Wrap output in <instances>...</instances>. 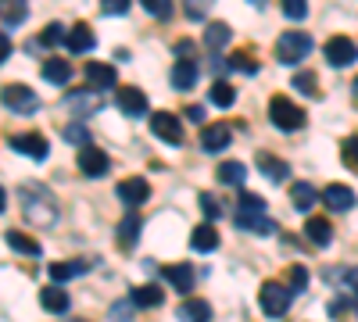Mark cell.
Returning <instances> with one entry per match:
<instances>
[{
    "label": "cell",
    "instance_id": "1",
    "mask_svg": "<svg viewBox=\"0 0 358 322\" xmlns=\"http://www.w3.org/2000/svg\"><path fill=\"white\" fill-rule=\"evenodd\" d=\"M18 204H22V215H25L29 226L43 229V226L57 222V200H54V193L36 186V183H29V186L18 190Z\"/></svg>",
    "mask_w": 358,
    "mask_h": 322
},
{
    "label": "cell",
    "instance_id": "2",
    "mask_svg": "<svg viewBox=\"0 0 358 322\" xmlns=\"http://www.w3.org/2000/svg\"><path fill=\"white\" fill-rule=\"evenodd\" d=\"M236 226L244 233H258V237L276 233V222L268 219V208L258 193H241V200H236Z\"/></svg>",
    "mask_w": 358,
    "mask_h": 322
},
{
    "label": "cell",
    "instance_id": "3",
    "mask_svg": "<svg viewBox=\"0 0 358 322\" xmlns=\"http://www.w3.org/2000/svg\"><path fill=\"white\" fill-rule=\"evenodd\" d=\"M268 119H273V126H276V129L294 133V129H301V126H305L308 115H305L301 108H297L290 97H273V101H268Z\"/></svg>",
    "mask_w": 358,
    "mask_h": 322
},
{
    "label": "cell",
    "instance_id": "4",
    "mask_svg": "<svg viewBox=\"0 0 358 322\" xmlns=\"http://www.w3.org/2000/svg\"><path fill=\"white\" fill-rule=\"evenodd\" d=\"M312 54V36L308 33H283L276 40V61L280 65H301Z\"/></svg>",
    "mask_w": 358,
    "mask_h": 322
},
{
    "label": "cell",
    "instance_id": "5",
    "mask_svg": "<svg viewBox=\"0 0 358 322\" xmlns=\"http://www.w3.org/2000/svg\"><path fill=\"white\" fill-rule=\"evenodd\" d=\"M290 298H294V290H290L287 283H276V279L262 283V290H258V305H262V312H265V315H273V319H280V315L290 308Z\"/></svg>",
    "mask_w": 358,
    "mask_h": 322
},
{
    "label": "cell",
    "instance_id": "6",
    "mask_svg": "<svg viewBox=\"0 0 358 322\" xmlns=\"http://www.w3.org/2000/svg\"><path fill=\"white\" fill-rule=\"evenodd\" d=\"M4 108L15 115H33V111H40V97L25 82H8L4 86Z\"/></svg>",
    "mask_w": 358,
    "mask_h": 322
},
{
    "label": "cell",
    "instance_id": "7",
    "mask_svg": "<svg viewBox=\"0 0 358 322\" xmlns=\"http://www.w3.org/2000/svg\"><path fill=\"white\" fill-rule=\"evenodd\" d=\"M322 54L334 68H348L351 61H358V43L351 36H330L326 47H322Z\"/></svg>",
    "mask_w": 358,
    "mask_h": 322
},
{
    "label": "cell",
    "instance_id": "8",
    "mask_svg": "<svg viewBox=\"0 0 358 322\" xmlns=\"http://www.w3.org/2000/svg\"><path fill=\"white\" fill-rule=\"evenodd\" d=\"M8 147H11L15 154H25V158L43 161L47 151H50V143H47L43 133H15V136H8Z\"/></svg>",
    "mask_w": 358,
    "mask_h": 322
},
{
    "label": "cell",
    "instance_id": "9",
    "mask_svg": "<svg viewBox=\"0 0 358 322\" xmlns=\"http://www.w3.org/2000/svg\"><path fill=\"white\" fill-rule=\"evenodd\" d=\"M151 133H155L158 140L172 143V147H179V143H183V122H179L172 111H158V115H151Z\"/></svg>",
    "mask_w": 358,
    "mask_h": 322
},
{
    "label": "cell",
    "instance_id": "10",
    "mask_svg": "<svg viewBox=\"0 0 358 322\" xmlns=\"http://www.w3.org/2000/svg\"><path fill=\"white\" fill-rule=\"evenodd\" d=\"M65 108L72 111V119H90V115H97L104 108V101L97 90H76L65 97Z\"/></svg>",
    "mask_w": 358,
    "mask_h": 322
},
{
    "label": "cell",
    "instance_id": "11",
    "mask_svg": "<svg viewBox=\"0 0 358 322\" xmlns=\"http://www.w3.org/2000/svg\"><path fill=\"white\" fill-rule=\"evenodd\" d=\"M108 165H111L108 154H104L101 147H94V143L79 151V172L86 175V180H101V175L108 172Z\"/></svg>",
    "mask_w": 358,
    "mask_h": 322
},
{
    "label": "cell",
    "instance_id": "12",
    "mask_svg": "<svg viewBox=\"0 0 358 322\" xmlns=\"http://www.w3.org/2000/svg\"><path fill=\"white\" fill-rule=\"evenodd\" d=\"M118 197H122L129 208H140V204H147V197H151V183H147L143 175H129V180L118 183Z\"/></svg>",
    "mask_w": 358,
    "mask_h": 322
},
{
    "label": "cell",
    "instance_id": "13",
    "mask_svg": "<svg viewBox=\"0 0 358 322\" xmlns=\"http://www.w3.org/2000/svg\"><path fill=\"white\" fill-rule=\"evenodd\" d=\"M115 104H118V111H122V115H129V119H143V115H147V97H143V90H136V86L118 90Z\"/></svg>",
    "mask_w": 358,
    "mask_h": 322
},
{
    "label": "cell",
    "instance_id": "14",
    "mask_svg": "<svg viewBox=\"0 0 358 322\" xmlns=\"http://www.w3.org/2000/svg\"><path fill=\"white\" fill-rule=\"evenodd\" d=\"M229 140H233L229 126H222V122H215V126H204V129H201V151H208V154H219V151H226V147H229Z\"/></svg>",
    "mask_w": 358,
    "mask_h": 322
},
{
    "label": "cell",
    "instance_id": "15",
    "mask_svg": "<svg viewBox=\"0 0 358 322\" xmlns=\"http://www.w3.org/2000/svg\"><path fill=\"white\" fill-rule=\"evenodd\" d=\"M322 204L330 212H351V204H355V190L344 186V183H330L322 190Z\"/></svg>",
    "mask_w": 358,
    "mask_h": 322
},
{
    "label": "cell",
    "instance_id": "16",
    "mask_svg": "<svg viewBox=\"0 0 358 322\" xmlns=\"http://www.w3.org/2000/svg\"><path fill=\"white\" fill-rule=\"evenodd\" d=\"M86 82H90V90H111V86L118 82V72L104 61H90L86 65Z\"/></svg>",
    "mask_w": 358,
    "mask_h": 322
},
{
    "label": "cell",
    "instance_id": "17",
    "mask_svg": "<svg viewBox=\"0 0 358 322\" xmlns=\"http://www.w3.org/2000/svg\"><path fill=\"white\" fill-rule=\"evenodd\" d=\"M176 319L179 322H212V305L201 301V298H187L183 305H179Z\"/></svg>",
    "mask_w": 358,
    "mask_h": 322
},
{
    "label": "cell",
    "instance_id": "18",
    "mask_svg": "<svg viewBox=\"0 0 358 322\" xmlns=\"http://www.w3.org/2000/svg\"><path fill=\"white\" fill-rule=\"evenodd\" d=\"M162 276L172 283V290H179V294H187V290H194V269L187 265V261H176V265H165Z\"/></svg>",
    "mask_w": 358,
    "mask_h": 322
},
{
    "label": "cell",
    "instance_id": "19",
    "mask_svg": "<svg viewBox=\"0 0 358 322\" xmlns=\"http://www.w3.org/2000/svg\"><path fill=\"white\" fill-rule=\"evenodd\" d=\"M305 237H308L315 247H330V240H334V226H330V219L312 215V219L305 222Z\"/></svg>",
    "mask_w": 358,
    "mask_h": 322
},
{
    "label": "cell",
    "instance_id": "20",
    "mask_svg": "<svg viewBox=\"0 0 358 322\" xmlns=\"http://www.w3.org/2000/svg\"><path fill=\"white\" fill-rule=\"evenodd\" d=\"M40 72H43V79H47V82L65 86V82L72 79V61H65V57H47V61L40 65Z\"/></svg>",
    "mask_w": 358,
    "mask_h": 322
},
{
    "label": "cell",
    "instance_id": "21",
    "mask_svg": "<svg viewBox=\"0 0 358 322\" xmlns=\"http://www.w3.org/2000/svg\"><path fill=\"white\" fill-rule=\"evenodd\" d=\"M40 305H43L47 312H54V315H65V312H69V290H62L57 283L43 286V290H40Z\"/></svg>",
    "mask_w": 358,
    "mask_h": 322
},
{
    "label": "cell",
    "instance_id": "22",
    "mask_svg": "<svg viewBox=\"0 0 358 322\" xmlns=\"http://www.w3.org/2000/svg\"><path fill=\"white\" fill-rule=\"evenodd\" d=\"M50 279L54 283H62V279H76V276H83V272H90V261L86 258H79V261H50Z\"/></svg>",
    "mask_w": 358,
    "mask_h": 322
},
{
    "label": "cell",
    "instance_id": "23",
    "mask_svg": "<svg viewBox=\"0 0 358 322\" xmlns=\"http://www.w3.org/2000/svg\"><path fill=\"white\" fill-rule=\"evenodd\" d=\"M94 43H97V40H94V33H90V25H86V22H76V25L69 29V43H65V47H69L72 54L94 50Z\"/></svg>",
    "mask_w": 358,
    "mask_h": 322
},
{
    "label": "cell",
    "instance_id": "24",
    "mask_svg": "<svg viewBox=\"0 0 358 322\" xmlns=\"http://www.w3.org/2000/svg\"><path fill=\"white\" fill-rule=\"evenodd\" d=\"M258 168H262V175L268 183H287V175H290V165L273 158V154H258Z\"/></svg>",
    "mask_w": 358,
    "mask_h": 322
},
{
    "label": "cell",
    "instance_id": "25",
    "mask_svg": "<svg viewBox=\"0 0 358 322\" xmlns=\"http://www.w3.org/2000/svg\"><path fill=\"white\" fill-rule=\"evenodd\" d=\"M194 82H197V61H190V57H179L176 68H172V86H176V90H190Z\"/></svg>",
    "mask_w": 358,
    "mask_h": 322
},
{
    "label": "cell",
    "instance_id": "26",
    "mask_svg": "<svg viewBox=\"0 0 358 322\" xmlns=\"http://www.w3.org/2000/svg\"><path fill=\"white\" fill-rule=\"evenodd\" d=\"M190 247L201 251V254H204V251H215V247H219V233H215V226H212V222L197 226V229L190 233Z\"/></svg>",
    "mask_w": 358,
    "mask_h": 322
},
{
    "label": "cell",
    "instance_id": "27",
    "mask_svg": "<svg viewBox=\"0 0 358 322\" xmlns=\"http://www.w3.org/2000/svg\"><path fill=\"white\" fill-rule=\"evenodd\" d=\"M290 200H294L297 212H312L315 200H319V193H315L312 183H294V186H290Z\"/></svg>",
    "mask_w": 358,
    "mask_h": 322
},
{
    "label": "cell",
    "instance_id": "28",
    "mask_svg": "<svg viewBox=\"0 0 358 322\" xmlns=\"http://www.w3.org/2000/svg\"><path fill=\"white\" fill-rule=\"evenodd\" d=\"M215 175H219L226 186H244V180H248V165H244V161H222Z\"/></svg>",
    "mask_w": 358,
    "mask_h": 322
},
{
    "label": "cell",
    "instance_id": "29",
    "mask_svg": "<svg viewBox=\"0 0 358 322\" xmlns=\"http://www.w3.org/2000/svg\"><path fill=\"white\" fill-rule=\"evenodd\" d=\"M162 301H165V294H162L155 283H143V286L133 290V305H136V308H158Z\"/></svg>",
    "mask_w": 358,
    "mask_h": 322
},
{
    "label": "cell",
    "instance_id": "30",
    "mask_svg": "<svg viewBox=\"0 0 358 322\" xmlns=\"http://www.w3.org/2000/svg\"><path fill=\"white\" fill-rule=\"evenodd\" d=\"M229 40H233V33H229L226 22H212V25L204 29V47H208V50H219V47H226Z\"/></svg>",
    "mask_w": 358,
    "mask_h": 322
},
{
    "label": "cell",
    "instance_id": "31",
    "mask_svg": "<svg viewBox=\"0 0 358 322\" xmlns=\"http://www.w3.org/2000/svg\"><path fill=\"white\" fill-rule=\"evenodd\" d=\"M208 101H212L215 108H233V101H236V90H233L229 82L215 79V82H212V90H208Z\"/></svg>",
    "mask_w": 358,
    "mask_h": 322
},
{
    "label": "cell",
    "instance_id": "32",
    "mask_svg": "<svg viewBox=\"0 0 358 322\" xmlns=\"http://www.w3.org/2000/svg\"><path fill=\"white\" fill-rule=\"evenodd\" d=\"M4 240H8V247H11V251H18V254H29V258H36V254H40V244H36V240H29L25 233L8 229V237H4Z\"/></svg>",
    "mask_w": 358,
    "mask_h": 322
},
{
    "label": "cell",
    "instance_id": "33",
    "mask_svg": "<svg viewBox=\"0 0 358 322\" xmlns=\"http://www.w3.org/2000/svg\"><path fill=\"white\" fill-rule=\"evenodd\" d=\"M136 240H140V219H136V215H126L122 222H118V244L133 247Z\"/></svg>",
    "mask_w": 358,
    "mask_h": 322
},
{
    "label": "cell",
    "instance_id": "34",
    "mask_svg": "<svg viewBox=\"0 0 358 322\" xmlns=\"http://www.w3.org/2000/svg\"><path fill=\"white\" fill-rule=\"evenodd\" d=\"M294 90H301L305 97H319V82H315V72H308V68H301L294 75Z\"/></svg>",
    "mask_w": 358,
    "mask_h": 322
},
{
    "label": "cell",
    "instance_id": "35",
    "mask_svg": "<svg viewBox=\"0 0 358 322\" xmlns=\"http://www.w3.org/2000/svg\"><path fill=\"white\" fill-rule=\"evenodd\" d=\"M47 47H57V43H69V29L62 25V22H50L47 29H43V36H40Z\"/></svg>",
    "mask_w": 358,
    "mask_h": 322
},
{
    "label": "cell",
    "instance_id": "36",
    "mask_svg": "<svg viewBox=\"0 0 358 322\" xmlns=\"http://www.w3.org/2000/svg\"><path fill=\"white\" fill-rule=\"evenodd\" d=\"M287 286L294 290V294H301V290L308 286V269H305V265H290V272H287Z\"/></svg>",
    "mask_w": 358,
    "mask_h": 322
},
{
    "label": "cell",
    "instance_id": "37",
    "mask_svg": "<svg viewBox=\"0 0 358 322\" xmlns=\"http://www.w3.org/2000/svg\"><path fill=\"white\" fill-rule=\"evenodd\" d=\"M341 161H344L351 172H358V136H348V140H344V147H341Z\"/></svg>",
    "mask_w": 358,
    "mask_h": 322
},
{
    "label": "cell",
    "instance_id": "38",
    "mask_svg": "<svg viewBox=\"0 0 358 322\" xmlns=\"http://www.w3.org/2000/svg\"><path fill=\"white\" fill-rule=\"evenodd\" d=\"M326 279L344 283V290H358V269H334V272H326Z\"/></svg>",
    "mask_w": 358,
    "mask_h": 322
},
{
    "label": "cell",
    "instance_id": "39",
    "mask_svg": "<svg viewBox=\"0 0 358 322\" xmlns=\"http://www.w3.org/2000/svg\"><path fill=\"white\" fill-rule=\"evenodd\" d=\"M65 140H69V143H79V151H83V147H90V143H94V140H90V133H86V126H79V122L65 126Z\"/></svg>",
    "mask_w": 358,
    "mask_h": 322
},
{
    "label": "cell",
    "instance_id": "40",
    "mask_svg": "<svg viewBox=\"0 0 358 322\" xmlns=\"http://www.w3.org/2000/svg\"><path fill=\"white\" fill-rule=\"evenodd\" d=\"M229 68H233V72H251V75L258 72V65L251 61V54H244V50H236V54L229 57Z\"/></svg>",
    "mask_w": 358,
    "mask_h": 322
},
{
    "label": "cell",
    "instance_id": "41",
    "mask_svg": "<svg viewBox=\"0 0 358 322\" xmlns=\"http://www.w3.org/2000/svg\"><path fill=\"white\" fill-rule=\"evenodd\" d=\"M25 15H29V8L25 4H18V8H4V33H11V29L18 25V22H25Z\"/></svg>",
    "mask_w": 358,
    "mask_h": 322
},
{
    "label": "cell",
    "instance_id": "42",
    "mask_svg": "<svg viewBox=\"0 0 358 322\" xmlns=\"http://www.w3.org/2000/svg\"><path fill=\"white\" fill-rule=\"evenodd\" d=\"M283 15H287L290 22H301V18L308 15V4H305V0H283Z\"/></svg>",
    "mask_w": 358,
    "mask_h": 322
},
{
    "label": "cell",
    "instance_id": "43",
    "mask_svg": "<svg viewBox=\"0 0 358 322\" xmlns=\"http://www.w3.org/2000/svg\"><path fill=\"white\" fill-rule=\"evenodd\" d=\"M133 308H136V305H129V301L111 305V322H133Z\"/></svg>",
    "mask_w": 358,
    "mask_h": 322
},
{
    "label": "cell",
    "instance_id": "44",
    "mask_svg": "<svg viewBox=\"0 0 358 322\" xmlns=\"http://www.w3.org/2000/svg\"><path fill=\"white\" fill-rule=\"evenodd\" d=\"M143 11L155 15V18H169L172 15V4H165V0H143Z\"/></svg>",
    "mask_w": 358,
    "mask_h": 322
},
{
    "label": "cell",
    "instance_id": "45",
    "mask_svg": "<svg viewBox=\"0 0 358 322\" xmlns=\"http://www.w3.org/2000/svg\"><path fill=\"white\" fill-rule=\"evenodd\" d=\"M201 212H204V219H219V215H222L219 200H215L212 193H201Z\"/></svg>",
    "mask_w": 358,
    "mask_h": 322
},
{
    "label": "cell",
    "instance_id": "46",
    "mask_svg": "<svg viewBox=\"0 0 358 322\" xmlns=\"http://www.w3.org/2000/svg\"><path fill=\"white\" fill-rule=\"evenodd\" d=\"M101 11L104 15H126L129 4H126V0H108V4H101Z\"/></svg>",
    "mask_w": 358,
    "mask_h": 322
},
{
    "label": "cell",
    "instance_id": "47",
    "mask_svg": "<svg viewBox=\"0 0 358 322\" xmlns=\"http://www.w3.org/2000/svg\"><path fill=\"white\" fill-rule=\"evenodd\" d=\"M187 119L201 126V122H204V108H197V104H190V108H187Z\"/></svg>",
    "mask_w": 358,
    "mask_h": 322
},
{
    "label": "cell",
    "instance_id": "48",
    "mask_svg": "<svg viewBox=\"0 0 358 322\" xmlns=\"http://www.w3.org/2000/svg\"><path fill=\"white\" fill-rule=\"evenodd\" d=\"M11 57V43H8V33H0V61H8Z\"/></svg>",
    "mask_w": 358,
    "mask_h": 322
},
{
    "label": "cell",
    "instance_id": "49",
    "mask_svg": "<svg viewBox=\"0 0 358 322\" xmlns=\"http://www.w3.org/2000/svg\"><path fill=\"white\" fill-rule=\"evenodd\" d=\"M190 50H194L190 40H179V43H176V54H179V57H190Z\"/></svg>",
    "mask_w": 358,
    "mask_h": 322
},
{
    "label": "cell",
    "instance_id": "50",
    "mask_svg": "<svg viewBox=\"0 0 358 322\" xmlns=\"http://www.w3.org/2000/svg\"><path fill=\"white\" fill-rule=\"evenodd\" d=\"M344 312H348V301H334L330 305V315H344Z\"/></svg>",
    "mask_w": 358,
    "mask_h": 322
},
{
    "label": "cell",
    "instance_id": "51",
    "mask_svg": "<svg viewBox=\"0 0 358 322\" xmlns=\"http://www.w3.org/2000/svg\"><path fill=\"white\" fill-rule=\"evenodd\" d=\"M351 308H355V312H358V294H355V301H351Z\"/></svg>",
    "mask_w": 358,
    "mask_h": 322
},
{
    "label": "cell",
    "instance_id": "52",
    "mask_svg": "<svg viewBox=\"0 0 358 322\" xmlns=\"http://www.w3.org/2000/svg\"><path fill=\"white\" fill-rule=\"evenodd\" d=\"M351 90H355V94H358V79H355V86H351Z\"/></svg>",
    "mask_w": 358,
    "mask_h": 322
},
{
    "label": "cell",
    "instance_id": "53",
    "mask_svg": "<svg viewBox=\"0 0 358 322\" xmlns=\"http://www.w3.org/2000/svg\"><path fill=\"white\" fill-rule=\"evenodd\" d=\"M65 322H79V319H65Z\"/></svg>",
    "mask_w": 358,
    "mask_h": 322
}]
</instances>
